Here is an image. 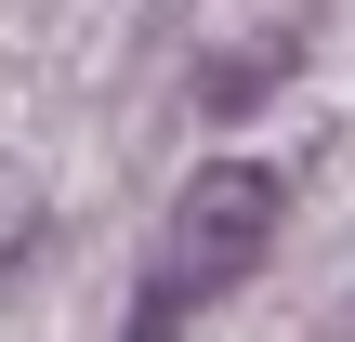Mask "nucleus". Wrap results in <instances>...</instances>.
I'll return each mask as SVG.
<instances>
[{
  "label": "nucleus",
  "mask_w": 355,
  "mask_h": 342,
  "mask_svg": "<svg viewBox=\"0 0 355 342\" xmlns=\"http://www.w3.org/2000/svg\"><path fill=\"white\" fill-rule=\"evenodd\" d=\"M277 211H290V185H277L263 158H211V171H184L171 237H158L145 303H132V342H171L198 303H224V290H237V277L277 250Z\"/></svg>",
  "instance_id": "f257e3e1"
}]
</instances>
